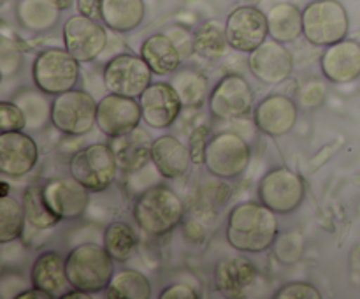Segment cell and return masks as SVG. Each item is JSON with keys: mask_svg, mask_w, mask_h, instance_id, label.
Returning <instances> with one entry per match:
<instances>
[{"mask_svg": "<svg viewBox=\"0 0 360 299\" xmlns=\"http://www.w3.org/2000/svg\"><path fill=\"white\" fill-rule=\"evenodd\" d=\"M21 203H23L27 224L34 229L46 231L62 222L46 204L44 196H42V185H28L21 197Z\"/></svg>", "mask_w": 360, "mask_h": 299, "instance_id": "obj_33", "label": "cell"}, {"mask_svg": "<svg viewBox=\"0 0 360 299\" xmlns=\"http://www.w3.org/2000/svg\"><path fill=\"white\" fill-rule=\"evenodd\" d=\"M260 203L278 215H288L299 210L306 196V185L301 174L288 167H274L264 174L257 189Z\"/></svg>", "mask_w": 360, "mask_h": 299, "instance_id": "obj_9", "label": "cell"}, {"mask_svg": "<svg viewBox=\"0 0 360 299\" xmlns=\"http://www.w3.org/2000/svg\"><path fill=\"white\" fill-rule=\"evenodd\" d=\"M39 146L23 130L0 132V172L9 178H21L37 165Z\"/></svg>", "mask_w": 360, "mask_h": 299, "instance_id": "obj_18", "label": "cell"}, {"mask_svg": "<svg viewBox=\"0 0 360 299\" xmlns=\"http://www.w3.org/2000/svg\"><path fill=\"white\" fill-rule=\"evenodd\" d=\"M90 190L72 176H53L42 183V196L49 210L60 220H76L83 217L90 203Z\"/></svg>", "mask_w": 360, "mask_h": 299, "instance_id": "obj_14", "label": "cell"}, {"mask_svg": "<svg viewBox=\"0 0 360 299\" xmlns=\"http://www.w3.org/2000/svg\"><path fill=\"white\" fill-rule=\"evenodd\" d=\"M6 196H9V185L6 182H2V185H0V197Z\"/></svg>", "mask_w": 360, "mask_h": 299, "instance_id": "obj_48", "label": "cell"}, {"mask_svg": "<svg viewBox=\"0 0 360 299\" xmlns=\"http://www.w3.org/2000/svg\"><path fill=\"white\" fill-rule=\"evenodd\" d=\"M323 77L330 83L347 84L360 77V42L343 39L327 46L320 58Z\"/></svg>", "mask_w": 360, "mask_h": 299, "instance_id": "obj_22", "label": "cell"}, {"mask_svg": "<svg viewBox=\"0 0 360 299\" xmlns=\"http://www.w3.org/2000/svg\"><path fill=\"white\" fill-rule=\"evenodd\" d=\"M302 104L308 106V108H316L319 104H322L326 101V88L320 83H309L306 84L304 90L301 91Z\"/></svg>", "mask_w": 360, "mask_h": 299, "instance_id": "obj_42", "label": "cell"}, {"mask_svg": "<svg viewBox=\"0 0 360 299\" xmlns=\"http://www.w3.org/2000/svg\"><path fill=\"white\" fill-rule=\"evenodd\" d=\"M141 109H143V122L151 129H167L183 111V102L178 91L171 83L155 81L139 97Z\"/></svg>", "mask_w": 360, "mask_h": 299, "instance_id": "obj_16", "label": "cell"}, {"mask_svg": "<svg viewBox=\"0 0 360 299\" xmlns=\"http://www.w3.org/2000/svg\"><path fill=\"white\" fill-rule=\"evenodd\" d=\"M207 104L214 118L231 122L252 113L255 94L245 77L239 74H227L213 87Z\"/></svg>", "mask_w": 360, "mask_h": 299, "instance_id": "obj_12", "label": "cell"}, {"mask_svg": "<svg viewBox=\"0 0 360 299\" xmlns=\"http://www.w3.org/2000/svg\"><path fill=\"white\" fill-rule=\"evenodd\" d=\"M101 2L102 0H76L77 13L97 20L101 16Z\"/></svg>", "mask_w": 360, "mask_h": 299, "instance_id": "obj_44", "label": "cell"}, {"mask_svg": "<svg viewBox=\"0 0 360 299\" xmlns=\"http://www.w3.org/2000/svg\"><path fill=\"white\" fill-rule=\"evenodd\" d=\"M116 260L109 255L104 245L81 243L65 257L67 276L72 288L95 295L105 291L115 276Z\"/></svg>", "mask_w": 360, "mask_h": 299, "instance_id": "obj_3", "label": "cell"}, {"mask_svg": "<svg viewBox=\"0 0 360 299\" xmlns=\"http://www.w3.org/2000/svg\"><path fill=\"white\" fill-rule=\"evenodd\" d=\"M350 32V16L340 0H313L302 9V35L313 46L327 48Z\"/></svg>", "mask_w": 360, "mask_h": 299, "instance_id": "obj_4", "label": "cell"}, {"mask_svg": "<svg viewBox=\"0 0 360 299\" xmlns=\"http://www.w3.org/2000/svg\"><path fill=\"white\" fill-rule=\"evenodd\" d=\"M62 11L51 0H18L16 20L23 28L30 32L51 30Z\"/></svg>", "mask_w": 360, "mask_h": 299, "instance_id": "obj_28", "label": "cell"}, {"mask_svg": "<svg viewBox=\"0 0 360 299\" xmlns=\"http://www.w3.org/2000/svg\"><path fill=\"white\" fill-rule=\"evenodd\" d=\"M108 143L120 171L137 172L151 162L155 141L151 139L150 132L141 125L125 134L109 137Z\"/></svg>", "mask_w": 360, "mask_h": 299, "instance_id": "obj_21", "label": "cell"}, {"mask_svg": "<svg viewBox=\"0 0 360 299\" xmlns=\"http://www.w3.org/2000/svg\"><path fill=\"white\" fill-rule=\"evenodd\" d=\"M53 4H55L56 7H58L60 11H67V9H70V7H72V4L76 2V0H51Z\"/></svg>", "mask_w": 360, "mask_h": 299, "instance_id": "obj_47", "label": "cell"}, {"mask_svg": "<svg viewBox=\"0 0 360 299\" xmlns=\"http://www.w3.org/2000/svg\"><path fill=\"white\" fill-rule=\"evenodd\" d=\"M200 199L206 208H220L231 199V186L225 183V179L214 176L213 183H206L200 190Z\"/></svg>", "mask_w": 360, "mask_h": 299, "instance_id": "obj_38", "label": "cell"}, {"mask_svg": "<svg viewBox=\"0 0 360 299\" xmlns=\"http://www.w3.org/2000/svg\"><path fill=\"white\" fill-rule=\"evenodd\" d=\"M105 25L84 14H74L63 23L62 39L67 51L81 63L94 62L108 46Z\"/></svg>", "mask_w": 360, "mask_h": 299, "instance_id": "obj_11", "label": "cell"}, {"mask_svg": "<svg viewBox=\"0 0 360 299\" xmlns=\"http://www.w3.org/2000/svg\"><path fill=\"white\" fill-rule=\"evenodd\" d=\"M171 84L176 88L185 108L199 109L202 108L204 102L210 101V83L199 70L190 69V67L176 70Z\"/></svg>", "mask_w": 360, "mask_h": 299, "instance_id": "obj_30", "label": "cell"}, {"mask_svg": "<svg viewBox=\"0 0 360 299\" xmlns=\"http://www.w3.org/2000/svg\"><path fill=\"white\" fill-rule=\"evenodd\" d=\"M322 292L309 281H290L281 285L274 299H322Z\"/></svg>", "mask_w": 360, "mask_h": 299, "instance_id": "obj_39", "label": "cell"}, {"mask_svg": "<svg viewBox=\"0 0 360 299\" xmlns=\"http://www.w3.org/2000/svg\"><path fill=\"white\" fill-rule=\"evenodd\" d=\"M90 295L91 294H88V292H84V291H79V288H70L63 299H88Z\"/></svg>", "mask_w": 360, "mask_h": 299, "instance_id": "obj_46", "label": "cell"}, {"mask_svg": "<svg viewBox=\"0 0 360 299\" xmlns=\"http://www.w3.org/2000/svg\"><path fill=\"white\" fill-rule=\"evenodd\" d=\"M30 285L46 292L51 299H63L67 292L72 288L67 276L65 257L55 250H46L39 253L32 262Z\"/></svg>", "mask_w": 360, "mask_h": 299, "instance_id": "obj_23", "label": "cell"}, {"mask_svg": "<svg viewBox=\"0 0 360 299\" xmlns=\"http://www.w3.org/2000/svg\"><path fill=\"white\" fill-rule=\"evenodd\" d=\"M299 106L285 94L267 95L255 108V125L269 137H283L295 127Z\"/></svg>", "mask_w": 360, "mask_h": 299, "instance_id": "obj_19", "label": "cell"}, {"mask_svg": "<svg viewBox=\"0 0 360 299\" xmlns=\"http://www.w3.org/2000/svg\"><path fill=\"white\" fill-rule=\"evenodd\" d=\"M151 162L157 171L167 179H178L188 172L193 164L192 153L183 141L176 136H160L153 143V155Z\"/></svg>", "mask_w": 360, "mask_h": 299, "instance_id": "obj_24", "label": "cell"}, {"mask_svg": "<svg viewBox=\"0 0 360 299\" xmlns=\"http://www.w3.org/2000/svg\"><path fill=\"white\" fill-rule=\"evenodd\" d=\"M181 229H183V236L192 243H200L204 238H206V229L202 227V224H200L199 220H193V218L192 220L183 222Z\"/></svg>", "mask_w": 360, "mask_h": 299, "instance_id": "obj_43", "label": "cell"}, {"mask_svg": "<svg viewBox=\"0 0 360 299\" xmlns=\"http://www.w3.org/2000/svg\"><path fill=\"white\" fill-rule=\"evenodd\" d=\"M139 55L150 65L155 76H169L181 67V53L167 34H153L144 39Z\"/></svg>", "mask_w": 360, "mask_h": 299, "instance_id": "obj_25", "label": "cell"}, {"mask_svg": "<svg viewBox=\"0 0 360 299\" xmlns=\"http://www.w3.org/2000/svg\"><path fill=\"white\" fill-rule=\"evenodd\" d=\"M199 294L193 287L186 284H171L162 288L158 299H197Z\"/></svg>", "mask_w": 360, "mask_h": 299, "instance_id": "obj_41", "label": "cell"}, {"mask_svg": "<svg viewBox=\"0 0 360 299\" xmlns=\"http://www.w3.org/2000/svg\"><path fill=\"white\" fill-rule=\"evenodd\" d=\"M79 60L65 48H46L32 63V79L44 95H55L76 88L79 81Z\"/></svg>", "mask_w": 360, "mask_h": 299, "instance_id": "obj_5", "label": "cell"}, {"mask_svg": "<svg viewBox=\"0 0 360 299\" xmlns=\"http://www.w3.org/2000/svg\"><path fill=\"white\" fill-rule=\"evenodd\" d=\"M118 171L109 143L88 144L76 151L69 162L70 176L91 193L108 190L115 183Z\"/></svg>", "mask_w": 360, "mask_h": 299, "instance_id": "obj_7", "label": "cell"}, {"mask_svg": "<svg viewBox=\"0 0 360 299\" xmlns=\"http://www.w3.org/2000/svg\"><path fill=\"white\" fill-rule=\"evenodd\" d=\"M252 160V148L236 132H220L210 139L204 167L211 176L236 179L246 171Z\"/></svg>", "mask_w": 360, "mask_h": 299, "instance_id": "obj_8", "label": "cell"}, {"mask_svg": "<svg viewBox=\"0 0 360 299\" xmlns=\"http://www.w3.org/2000/svg\"><path fill=\"white\" fill-rule=\"evenodd\" d=\"M97 106L94 95L72 88L53 97L49 120L53 127L65 136H84L97 125Z\"/></svg>", "mask_w": 360, "mask_h": 299, "instance_id": "obj_6", "label": "cell"}, {"mask_svg": "<svg viewBox=\"0 0 360 299\" xmlns=\"http://www.w3.org/2000/svg\"><path fill=\"white\" fill-rule=\"evenodd\" d=\"M229 44L239 53L250 55L269 37L267 14L255 6H239L225 20Z\"/></svg>", "mask_w": 360, "mask_h": 299, "instance_id": "obj_13", "label": "cell"}, {"mask_svg": "<svg viewBox=\"0 0 360 299\" xmlns=\"http://www.w3.org/2000/svg\"><path fill=\"white\" fill-rule=\"evenodd\" d=\"M257 278V266L245 255H232L218 260L213 273L214 288L229 299L245 298L246 292L255 285Z\"/></svg>", "mask_w": 360, "mask_h": 299, "instance_id": "obj_20", "label": "cell"}, {"mask_svg": "<svg viewBox=\"0 0 360 299\" xmlns=\"http://www.w3.org/2000/svg\"><path fill=\"white\" fill-rule=\"evenodd\" d=\"M14 299H51V298H49V295L46 294V292L39 291V288L32 287V285H30V287H28V288L21 291L20 294H18Z\"/></svg>", "mask_w": 360, "mask_h": 299, "instance_id": "obj_45", "label": "cell"}, {"mask_svg": "<svg viewBox=\"0 0 360 299\" xmlns=\"http://www.w3.org/2000/svg\"><path fill=\"white\" fill-rule=\"evenodd\" d=\"M248 67L253 77L266 84L283 83L294 70V56L280 41L267 39L248 55Z\"/></svg>", "mask_w": 360, "mask_h": 299, "instance_id": "obj_17", "label": "cell"}, {"mask_svg": "<svg viewBox=\"0 0 360 299\" xmlns=\"http://www.w3.org/2000/svg\"><path fill=\"white\" fill-rule=\"evenodd\" d=\"M211 139V129L207 125H199L192 130L188 139L190 153H192L193 164L204 165V157H206V148Z\"/></svg>", "mask_w": 360, "mask_h": 299, "instance_id": "obj_40", "label": "cell"}, {"mask_svg": "<svg viewBox=\"0 0 360 299\" xmlns=\"http://www.w3.org/2000/svg\"><path fill=\"white\" fill-rule=\"evenodd\" d=\"M28 125L27 115L23 108L13 101L0 102V132H13V130H25Z\"/></svg>", "mask_w": 360, "mask_h": 299, "instance_id": "obj_36", "label": "cell"}, {"mask_svg": "<svg viewBox=\"0 0 360 299\" xmlns=\"http://www.w3.org/2000/svg\"><path fill=\"white\" fill-rule=\"evenodd\" d=\"M302 236L299 232H287L276 239V257L283 264H295L302 255Z\"/></svg>", "mask_w": 360, "mask_h": 299, "instance_id": "obj_37", "label": "cell"}, {"mask_svg": "<svg viewBox=\"0 0 360 299\" xmlns=\"http://www.w3.org/2000/svg\"><path fill=\"white\" fill-rule=\"evenodd\" d=\"M141 120H143V109L139 98L109 91L98 101L97 127L104 136L115 137L129 132L141 125Z\"/></svg>", "mask_w": 360, "mask_h": 299, "instance_id": "obj_15", "label": "cell"}, {"mask_svg": "<svg viewBox=\"0 0 360 299\" xmlns=\"http://www.w3.org/2000/svg\"><path fill=\"white\" fill-rule=\"evenodd\" d=\"M102 245L116 262H127L136 255L139 238L127 222H111L102 234Z\"/></svg>", "mask_w": 360, "mask_h": 299, "instance_id": "obj_32", "label": "cell"}, {"mask_svg": "<svg viewBox=\"0 0 360 299\" xmlns=\"http://www.w3.org/2000/svg\"><path fill=\"white\" fill-rule=\"evenodd\" d=\"M102 79L111 94L139 98L141 94L153 83V70L141 55L120 53L104 65Z\"/></svg>", "mask_w": 360, "mask_h": 299, "instance_id": "obj_10", "label": "cell"}, {"mask_svg": "<svg viewBox=\"0 0 360 299\" xmlns=\"http://www.w3.org/2000/svg\"><path fill=\"white\" fill-rule=\"evenodd\" d=\"M269 23V37L283 44L295 42L302 35V9L295 4H276L267 13Z\"/></svg>", "mask_w": 360, "mask_h": 299, "instance_id": "obj_27", "label": "cell"}, {"mask_svg": "<svg viewBox=\"0 0 360 299\" xmlns=\"http://www.w3.org/2000/svg\"><path fill=\"white\" fill-rule=\"evenodd\" d=\"M25 210L23 203L14 197H0V243L7 245L21 238L25 227Z\"/></svg>", "mask_w": 360, "mask_h": 299, "instance_id": "obj_34", "label": "cell"}, {"mask_svg": "<svg viewBox=\"0 0 360 299\" xmlns=\"http://www.w3.org/2000/svg\"><path fill=\"white\" fill-rule=\"evenodd\" d=\"M23 63V51L18 46L14 39L2 35L0 39V74L4 79H9L11 76L21 69Z\"/></svg>", "mask_w": 360, "mask_h": 299, "instance_id": "obj_35", "label": "cell"}, {"mask_svg": "<svg viewBox=\"0 0 360 299\" xmlns=\"http://www.w3.org/2000/svg\"><path fill=\"white\" fill-rule=\"evenodd\" d=\"M146 16L144 0H102L101 21L112 32L127 34L141 27Z\"/></svg>", "mask_w": 360, "mask_h": 299, "instance_id": "obj_26", "label": "cell"}, {"mask_svg": "<svg viewBox=\"0 0 360 299\" xmlns=\"http://www.w3.org/2000/svg\"><path fill=\"white\" fill-rule=\"evenodd\" d=\"M132 215L144 234L162 238L185 222L186 208L171 186L153 185L137 196Z\"/></svg>", "mask_w": 360, "mask_h": 299, "instance_id": "obj_2", "label": "cell"}, {"mask_svg": "<svg viewBox=\"0 0 360 299\" xmlns=\"http://www.w3.org/2000/svg\"><path fill=\"white\" fill-rule=\"evenodd\" d=\"M229 39L225 23L218 20H207L193 32V51L206 60H220L227 55Z\"/></svg>", "mask_w": 360, "mask_h": 299, "instance_id": "obj_29", "label": "cell"}, {"mask_svg": "<svg viewBox=\"0 0 360 299\" xmlns=\"http://www.w3.org/2000/svg\"><path fill=\"white\" fill-rule=\"evenodd\" d=\"M151 294V281L137 269L116 271L111 284L105 288L108 299H150Z\"/></svg>", "mask_w": 360, "mask_h": 299, "instance_id": "obj_31", "label": "cell"}, {"mask_svg": "<svg viewBox=\"0 0 360 299\" xmlns=\"http://www.w3.org/2000/svg\"><path fill=\"white\" fill-rule=\"evenodd\" d=\"M280 234L278 213L260 201H245L231 210L225 238L234 250L243 253L267 252Z\"/></svg>", "mask_w": 360, "mask_h": 299, "instance_id": "obj_1", "label": "cell"}]
</instances>
